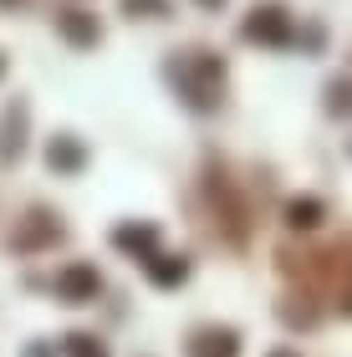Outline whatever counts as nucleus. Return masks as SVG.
I'll list each match as a JSON object with an SVG mask.
<instances>
[{
  "mask_svg": "<svg viewBox=\"0 0 352 357\" xmlns=\"http://www.w3.org/2000/svg\"><path fill=\"white\" fill-rule=\"evenodd\" d=\"M61 31H67L72 41H92V36H98V31L82 21V10H67V15H61Z\"/></svg>",
  "mask_w": 352,
  "mask_h": 357,
  "instance_id": "1",
  "label": "nucleus"
},
{
  "mask_svg": "<svg viewBox=\"0 0 352 357\" xmlns=\"http://www.w3.org/2000/svg\"><path fill=\"white\" fill-rule=\"evenodd\" d=\"M72 352H77V357H102V347H98V352L87 347V337H72Z\"/></svg>",
  "mask_w": 352,
  "mask_h": 357,
  "instance_id": "2",
  "label": "nucleus"
}]
</instances>
